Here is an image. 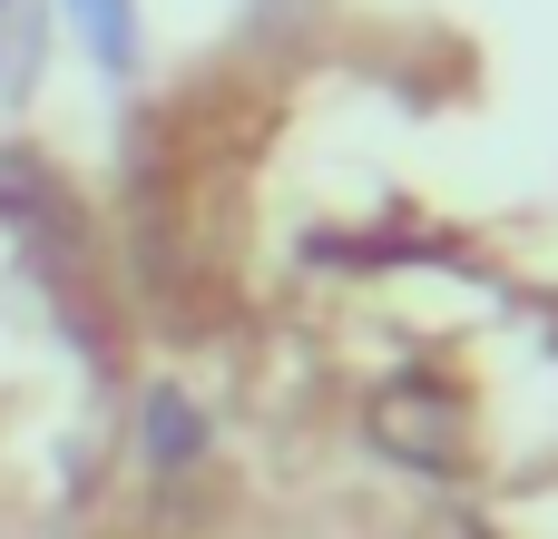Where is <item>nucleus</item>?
I'll use <instances>...</instances> for the list:
<instances>
[{
  "instance_id": "7ed1b4c3",
  "label": "nucleus",
  "mask_w": 558,
  "mask_h": 539,
  "mask_svg": "<svg viewBox=\"0 0 558 539\" xmlns=\"http://www.w3.org/2000/svg\"><path fill=\"white\" fill-rule=\"evenodd\" d=\"M29 79H39V10L10 0V20H0V88L29 98Z\"/></svg>"
},
{
  "instance_id": "f257e3e1",
  "label": "nucleus",
  "mask_w": 558,
  "mask_h": 539,
  "mask_svg": "<svg viewBox=\"0 0 558 539\" xmlns=\"http://www.w3.org/2000/svg\"><path fill=\"white\" fill-rule=\"evenodd\" d=\"M69 20L88 29V49H98V69H137V0H69Z\"/></svg>"
},
{
  "instance_id": "f03ea898",
  "label": "nucleus",
  "mask_w": 558,
  "mask_h": 539,
  "mask_svg": "<svg viewBox=\"0 0 558 539\" xmlns=\"http://www.w3.org/2000/svg\"><path fill=\"white\" fill-rule=\"evenodd\" d=\"M147 462H157V471L196 462V403H186V393H147Z\"/></svg>"
}]
</instances>
